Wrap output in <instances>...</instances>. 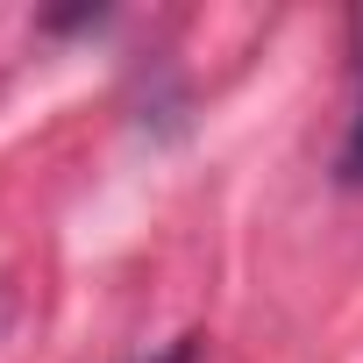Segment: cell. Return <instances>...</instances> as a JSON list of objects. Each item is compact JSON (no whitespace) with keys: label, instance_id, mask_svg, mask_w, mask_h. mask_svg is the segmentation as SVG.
<instances>
[{"label":"cell","instance_id":"cell-1","mask_svg":"<svg viewBox=\"0 0 363 363\" xmlns=\"http://www.w3.org/2000/svg\"><path fill=\"white\" fill-rule=\"evenodd\" d=\"M335 186L363 193V65H356V107H349V128H342V150H335Z\"/></svg>","mask_w":363,"mask_h":363},{"label":"cell","instance_id":"cell-2","mask_svg":"<svg viewBox=\"0 0 363 363\" xmlns=\"http://www.w3.org/2000/svg\"><path fill=\"white\" fill-rule=\"evenodd\" d=\"M135 363H200V335H178L171 349H157V356H135Z\"/></svg>","mask_w":363,"mask_h":363}]
</instances>
